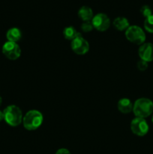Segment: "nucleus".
Returning <instances> with one entry per match:
<instances>
[{
    "instance_id": "423d86ee",
    "label": "nucleus",
    "mask_w": 153,
    "mask_h": 154,
    "mask_svg": "<svg viewBox=\"0 0 153 154\" xmlns=\"http://www.w3.org/2000/svg\"><path fill=\"white\" fill-rule=\"evenodd\" d=\"M130 130L137 136H144L148 132V124L144 118L135 117L130 122Z\"/></svg>"
},
{
    "instance_id": "2eb2a0df",
    "label": "nucleus",
    "mask_w": 153,
    "mask_h": 154,
    "mask_svg": "<svg viewBox=\"0 0 153 154\" xmlns=\"http://www.w3.org/2000/svg\"><path fill=\"white\" fill-rule=\"evenodd\" d=\"M143 26L146 31L149 33H153V14L145 18Z\"/></svg>"
},
{
    "instance_id": "20e7f679",
    "label": "nucleus",
    "mask_w": 153,
    "mask_h": 154,
    "mask_svg": "<svg viewBox=\"0 0 153 154\" xmlns=\"http://www.w3.org/2000/svg\"><path fill=\"white\" fill-rule=\"evenodd\" d=\"M125 37L128 40L135 45H141L145 43L146 36L141 27L138 26H130L125 31Z\"/></svg>"
},
{
    "instance_id": "aec40b11",
    "label": "nucleus",
    "mask_w": 153,
    "mask_h": 154,
    "mask_svg": "<svg viewBox=\"0 0 153 154\" xmlns=\"http://www.w3.org/2000/svg\"><path fill=\"white\" fill-rule=\"evenodd\" d=\"M4 120V115H3V111H0V122L2 121V120Z\"/></svg>"
},
{
    "instance_id": "f3484780",
    "label": "nucleus",
    "mask_w": 153,
    "mask_h": 154,
    "mask_svg": "<svg viewBox=\"0 0 153 154\" xmlns=\"http://www.w3.org/2000/svg\"><path fill=\"white\" fill-rule=\"evenodd\" d=\"M140 13L146 18L152 14V8L148 5H143L141 7Z\"/></svg>"
},
{
    "instance_id": "412c9836",
    "label": "nucleus",
    "mask_w": 153,
    "mask_h": 154,
    "mask_svg": "<svg viewBox=\"0 0 153 154\" xmlns=\"http://www.w3.org/2000/svg\"><path fill=\"white\" fill-rule=\"evenodd\" d=\"M2 103V99L1 96H0V106H1Z\"/></svg>"
},
{
    "instance_id": "6ab92c4d",
    "label": "nucleus",
    "mask_w": 153,
    "mask_h": 154,
    "mask_svg": "<svg viewBox=\"0 0 153 154\" xmlns=\"http://www.w3.org/2000/svg\"><path fill=\"white\" fill-rule=\"evenodd\" d=\"M56 154H71L70 153L68 150L65 148H61V149H58V150L56 151Z\"/></svg>"
},
{
    "instance_id": "9d476101",
    "label": "nucleus",
    "mask_w": 153,
    "mask_h": 154,
    "mask_svg": "<svg viewBox=\"0 0 153 154\" xmlns=\"http://www.w3.org/2000/svg\"><path fill=\"white\" fill-rule=\"evenodd\" d=\"M133 107L134 104L132 103L130 99H127V98L119 99L117 103V108H118V111L124 114H129L133 111Z\"/></svg>"
},
{
    "instance_id": "f03ea898",
    "label": "nucleus",
    "mask_w": 153,
    "mask_h": 154,
    "mask_svg": "<svg viewBox=\"0 0 153 154\" xmlns=\"http://www.w3.org/2000/svg\"><path fill=\"white\" fill-rule=\"evenodd\" d=\"M133 112L136 117L146 118L153 112V102L147 98H140L134 103Z\"/></svg>"
},
{
    "instance_id": "f8f14e48",
    "label": "nucleus",
    "mask_w": 153,
    "mask_h": 154,
    "mask_svg": "<svg viewBox=\"0 0 153 154\" xmlns=\"http://www.w3.org/2000/svg\"><path fill=\"white\" fill-rule=\"evenodd\" d=\"M78 17L83 22H86V21H91L94 17V14L91 8L88 6H82L78 11Z\"/></svg>"
},
{
    "instance_id": "7ed1b4c3",
    "label": "nucleus",
    "mask_w": 153,
    "mask_h": 154,
    "mask_svg": "<svg viewBox=\"0 0 153 154\" xmlns=\"http://www.w3.org/2000/svg\"><path fill=\"white\" fill-rule=\"evenodd\" d=\"M4 120L12 127H16L22 122V113L20 108L14 105H8L3 111Z\"/></svg>"
},
{
    "instance_id": "a211bd4d",
    "label": "nucleus",
    "mask_w": 153,
    "mask_h": 154,
    "mask_svg": "<svg viewBox=\"0 0 153 154\" xmlns=\"http://www.w3.org/2000/svg\"><path fill=\"white\" fill-rule=\"evenodd\" d=\"M136 67H137L138 70H140V72H144V71L146 70L147 68H148V63L140 60L137 62V63H136Z\"/></svg>"
},
{
    "instance_id": "ddd939ff",
    "label": "nucleus",
    "mask_w": 153,
    "mask_h": 154,
    "mask_svg": "<svg viewBox=\"0 0 153 154\" xmlns=\"http://www.w3.org/2000/svg\"><path fill=\"white\" fill-rule=\"evenodd\" d=\"M6 38L8 39V42L17 43V42H19L22 38V32L16 27L10 28L8 30L6 33Z\"/></svg>"
},
{
    "instance_id": "6e6552de",
    "label": "nucleus",
    "mask_w": 153,
    "mask_h": 154,
    "mask_svg": "<svg viewBox=\"0 0 153 154\" xmlns=\"http://www.w3.org/2000/svg\"><path fill=\"white\" fill-rule=\"evenodd\" d=\"M93 27L99 32H105L110 26L109 17L104 13H98L93 17L91 20Z\"/></svg>"
},
{
    "instance_id": "4be33fe9",
    "label": "nucleus",
    "mask_w": 153,
    "mask_h": 154,
    "mask_svg": "<svg viewBox=\"0 0 153 154\" xmlns=\"http://www.w3.org/2000/svg\"><path fill=\"white\" fill-rule=\"evenodd\" d=\"M152 123H153V115H152Z\"/></svg>"
},
{
    "instance_id": "39448f33",
    "label": "nucleus",
    "mask_w": 153,
    "mask_h": 154,
    "mask_svg": "<svg viewBox=\"0 0 153 154\" xmlns=\"http://www.w3.org/2000/svg\"><path fill=\"white\" fill-rule=\"evenodd\" d=\"M2 54L4 57L10 60H16L21 55V49L17 43L11 42H6L3 45Z\"/></svg>"
},
{
    "instance_id": "0eeeda50",
    "label": "nucleus",
    "mask_w": 153,
    "mask_h": 154,
    "mask_svg": "<svg viewBox=\"0 0 153 154\" xmlns=\"http://www.w3.org/2000/svg\"><path fill=\"white\" fill-rule=\"evenodd\" d=\"M72 51L77 55H85L89 51V44L80 33L70 42Z\"/></svg>"
},
{
    "instance_id": "dca6fc26",
    "label": "nucleus",
    "mask_w": 153,
    "mask_h": 154,
    "mask_svg": "<svg viewBox=\"0 0 153 154\" xmlns=\"http://www.w3.org/2000/svg\"><path fill=\"white\" fill-rule=\"evenodd\" d=\"M80 29L83 32H89L92 31L94 27H93L91 21H86V22H83L81 24Z\"/></svg>"
},
{
    "instance_id": "9b49d317",
    "label": "nucleus",
    "mask_w": 153,
    "mask_h": 154,
    "mask_svg": "<svg viewBox=\"0 0 153 154\" xmlns=\"http://www.w3.org/2000/svg\"><path fill=\"white\" fill-rule=\"evenodd\" d=\"M112 25L115 27V29L118 31H126L129 26H130V23H129L128 20L124 17H118L115 18L112 22Z\"/></svg>"
},
{
    "instance_id": "4468645a",
    "label": "nucleus",
    "mask_w": 153,
    "mask_h": 154,
    "mask_svg": "<svg viewBox=\"0 0 153 154\" xmlns=\"http://www.w3.org/2000/svg\"><path fill=\"white\" fill-rule=\"evenodd\" d=\"M80 34V32H78L76 29H75L74 27L73 26H68L65 27L63 30V35H64V38H66L67 40L72 41Z\"/></svg>"
},
{
    "instance_id": "f257e3e1",
    "label": "nucleus",
    "mask_w": 153,
    "mask_h": 154,
    "mask_svg": "<svg viewBox=\"0 0 153 154\" xmlns=\"http://www.w3.org/2000/svg\"><path fill=\"white\" fill-rule=\"evenodd\" d=\"M44 121L41 112L37 110H30L22 117V125L27 130H36L40 127Z\"/></svg>"
},
{
    "instance_id": "1a4fd4ad",
    "label": "nucleus",
    "mask_w": 153,
    "mask_h": 154,
    "mask_svg": "<svg viewBox=\"0 0 153 154\" xmlns=\"http://www.w3.org/2000/svg\"><path fill=\"white\" fill-rule=\"evenodd\" d=\"M138 54L140 60L149 63L153 61V44L143 43L138 50Z\"/></svg>"
}]
</instances>
